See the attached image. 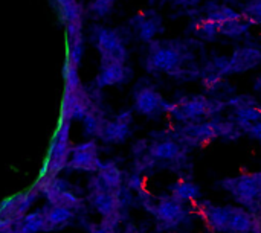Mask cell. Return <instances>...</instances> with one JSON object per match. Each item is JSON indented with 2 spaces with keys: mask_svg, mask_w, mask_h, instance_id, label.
Here are the masks:
<instances>
[{
  "mask_svg": "<svg viewBox=\"0 0 261 233\" xmlns=\"http://www.w3.org/2000/svg\"><path fill=\"white\" fill-rule=\"evenodd\" d=\"M200 47L194 40H153L148 43L144 67L151 75H167L173 79L191 81L200 78L196 63V50Z\"/></svg>",
  "mask_w": 261,
  "mask_h": 233,
  "instance_id": "6da1fadb",
  "label": "cell"
},
{
  "mask_svg": "<svg viewBox=\"0 0 261 233\" xmlns=\"http://www.w3.org/2000/svg\"><path fill=\"white\" fill-rule=\"evenodd\" d=\"M190 151L167 131L154 133L151 139H142L133 147L135 172L142 174L154 168L179 171L187 166Z\"/></svg>",
  "mask_w": 261,
  "mask_h": 233,
  "instance_id": "7a4b0ae2",
  "label": "cell"
},
{
  "mask_svg": "<svg viewBox=\"0 0 261 233\" xmlns=\"http://www.w3.org/2000/svg\"><path fill=\"white\" fill-rule=\"evenodd\" d=\"M167 133L190 150L202 148L217 139L239 140L243 136L242 130L236 125L232 119H222L220 116L203 122L180 124L177 128L170 130Z\"/></svg>",
  "mask_w": 261,
  "mask_h": 233,
  "instance_id": "3957f363",
  "label": "cell"
},
{
  "mask_svg": "<svg viewBox=\"0 0 261 233\" xmlns=\"http://www.w3.org/2000/svg\"><path fill=\"white\" fill-rule=\"evenodd\" d=\"M261 63V50L257 47H239L232 55H216L200 70V79L208 89H214L223 78L245 73Z\"/></svg>",
  "mask_w": 261,
  "mask_h": 233,
  "instance_id": "277c9868",
  "label": "cell"
},
{
  "mask_svg": "<svg viewBox=\"0 0 261 233\" xmlns=\"http://www.w3.org/2000/svg\"><path fill=\"white\" fill-rule=\"evenodd\" d=\"M228 107L225 101L208 98L205 95H185L170 104L168 116L179 124L203 122L220 116Z\"/></svg>",
  "mask_w": 261,
  "mask_h": 233,
  "instance_id": "5b68a950",
  "label": "cell"
},
{
  "mask_svg": "<svg viewBox=\"0 0 261 233\" xmlns=\"http://www.w3.org/2000/svg\"><path fill=\"white\" fill-rule=\"evenodd\" d=\"M139 197L142 198L144 209L156 218V223L162 230H174L190 217L188 205L179 201L170 194L154 198L147 191H144L139 194Z\"/></svg>",
  "mask_w": 261,
  "mask_h": 233,
  "instance_id": "8992f818",
  "label": "cell"
},
{
  "mask_svg": "<svg viewBox=\"0 0 261 233\" xmlns=\"http://www.w3.org/2000/svg\"><path fill=\"white\" fill-rule=\"evenodd\" d=\"M219 185L237 201V205L258 212L261 208V171L226 177Z\"/></svg>",
  "mask_w": 261,
  "mask_h": 233,
  "instance_id": "52a82bcc",
  "label": "cell"
},
{
  "mask_svg": "<svg viewBox=\"0 0 261 233\" xmlns=\"http://www.w3.org/2000/svg\"><path fill=\"white\" fill-rule=\"evenodd\" d=\"M170 104L171 102L167 101L164 95H161V92L148 82L138 84L133 92V108L145 118L156 119L167 114Z\"/></svg>",
  "mask_w": 261,
  "mask_h": 233,
  "instance_id": "ba28073f",
  "label": "cell"
},
{
  "mask_svg": "<svg viewBox=\"0 0 261 233\" xmlns=\"http://www.w3.org/2000/svg\"><path fill=\"white\" fill-rule=\"evenodd\" d=\"M92 41L98 49L101 60H116L127 61L128 52L122 34L116 29L95 26L92 31Z\"/></svg>",
  "mask_w": 261,
  "mask_h": 233,
  "instance_id": "9c48e42d",
  "label": "cell"
},
{
  "mask_svg": "<svg viewBox=\"0 0 261 233\" xmlns=\"http://www.w3.org/2000/svg\"><path fill=\"white\" fill-rule=\"evenodd\" d=\"M70 121L61 119L60 128L55 134V139L52 142V148H50V154H49V160H47V166H46V172L41 177L43 180H52L57 177V174L67 166L70 153H72V147L69 142V131H70Z\"/></svg>",
  "mask_w": 261,
  "mask_h": 233,
  "instance_id": "30bf717a",
  "label": "cell"
},
{
  "mask_svg": "<svg viewBox=\"0 0 261 233\" xmlns=\"http://www.w3.org/2000/svg\"><path fill=\"white\" fill-rule=\"evenodd\" d=\"M130 31L133 32L135 38L142 43H151L164 32V20L159 12L154 9H145L138 12L128 21Z\"/></svg>",
  "mask_w": 261,
  "mask_h": 233,
  "instance_id": "8fae6325",
  "label": "cell"
},
{
  "mask_svg": "<svg viewBox=\"0 0 261 233\" xmlns=\"http://www.w3.org/2000/svg\"><path fill=\"white\" fill-rule=\"evenodd\" d=\"M95 105L89 93L84 90L83 85L76 89H64L63 95V116L61 119L66 121H76L87 114V111Z\"/></svg>",
  "mask_w": 261,
  "mask_h": 233,
  "instance_id": "7c38bea8",
  "label": "cell"
},
{
  "mask_svg": "<svg viewBox=\"0 0 261 233\" xmlns=\"http://www.w3.org/2000/svg\"><path fill=\"white\" fill-rule=\"evenodd\" d=\"M101 163L102 162L99 160L98 145L92 139V140L83 142V143H80V145L72 148L67 166L70 169H75V171H84V172L96 174L99 166H101Z\"/></svg>",
  "mask_w": 261,
  "mask_h": 233,
  "instance_id": "4fadbf2b",
  "label": "cell"
},
{
  "mask_svg": "<svg viewBox=\"0 0 261 233\" xmlns=\"http://www.w3.org/2000/svg\"><path fill=\"white\" fill-rule=\"evenodd\" d=\"M90 201L93 208L102 215V218H110V217H118L121 215V208L124 205L122 200V191H109L102 189L98 186H90Z\"/></svg>",
  "mask_w": 261,
  "mask_h": 233,
  "instance_id": "5bb4252c",
  "label": "cell"
},
{
  "mask_svg": "<svg viewBox=\"0 0 261 233\" xmlns=\"http://www.w3.org/2000/svg\"><path fill=\"white\" fill-rule=\"evenodd\" d=\"M130 69L125 66L124 61H116V60H101L99 72L95 79V85L98 89L110 87V85H118L124 84L130 78Z\"/></svg>",
  "mask_w": 261,
  "mask_h": 233,
  "instance_id": "9a60e30c",
  "label": "cell"
},
{
  "mask_svg": "<svg viewBox=\"0 0 261 233\" xmlns=\"http://www.w3.org/2000/svg\"><path fill=\"white\" fill-rule=\"evenodd\" d=\"M133 113L130 110L119 113L116 118L106 121L99 139L107 143H122L132 133Z\"/></svg>",
  "mask_w": 261,
  "mask_h": 233,
  "instance_id": "2e32d148",
  "label": "cell"
},
{
  "mask_svg": "<svg viewBox=\"0 0 261 233\" xmlns=\"http://www.w3.org/2000/svg\"><path fill=\"white\" fill-rule=\"evenodd\" d=\"M90 186H98L109 191H122L124 189V174L113 162L101 163L95 179Z\"/></svg>",
  "mask_w": 261,
  "mask_h": 233,
  "instance_id": "e0dca14e",
  "label": "cell"
},
{
  "mask_svg": "<svg viewBox=\"0 0 261 233\" xmlns=\"http://www.w3.org/2000/svg\"><path fill=\"white\" fill-rule=\"evenodd\" d=\"M66 31L83 29V8L76 0H54Z\"/></svg>",
  "mask_w": 261,
  "mask_h": 233,
  "instance_id": "ac0fdd59",
  "label": "cell"
},
{
  "mask_svg": "<svg viewBox=\"0 0 261 233\" xmlns=\"http://www.w3.org/2000/svg\"><path fill=\"white\" fill-rule=\"evenodd\" d=\"M168 194L173 195L174 198H177L179 201H182L185 205H193V206L202 197L200 186L187 179H180V180H176L174 183H171L168 186Z\"/></svg>",
  "mask_w": 261,
  "mask_h": 233,
  "instance_id": "d6986e66",
  "label": "cell"
},
{
  "mask_svg": "<svg viewBox=\"0 0 261 233\" xmlns=\"http://www.w3.org/2000/svg\"><path fill=\"white\" fill-rule=\"evenodd\" d=\"M243 14L232 9L231 6L228 5H219V3H208L205 6V18L217 23V24H222L225 21H229V20H236V18H240Z\"/></svg>",
  "mask_w": 261,
  "mask_h": 233,
  "instance_id": "ffe728a7",
  "label": "cell"
},
{
  "mask_svg": "<svg viewBox=\"0 0 261 233\" xmlns=\"http://www.w3.org/2000/svg\"><path fill=\"white\" fill-rule=\"evenodd\" d=\"M190 31L193 35H196L199 40H203V41H214L220 35L219 24L205 17L194 18L190 24Z\"/></svg>",
  "mask_w": 261,
  "mask_h": 233,
  "instance_id": "44dd1931",
  "label": "cell"
},
{
  "mask_svg": "<svg viewBox=\"0 0 261 233\" xmlns=\"http://www.w3.org/2000/svg\"><path fill=\"white\" fill-rule=\"evenodd\" d=\"M83 122H84L86 134L90 136V137H98L99 139L101 131H102L104 124H106V118H104V113L101 111V108L96 104L87 111V114L83 118Z\"/></svg>",
  "mask_w": 261,
  "mask_h": 233,
  "instance_id": "7402d4cb",
  "label": "cell"
},
{
  "mask_svg": "<svg viewBox=\"0 0 261 233\" xmlns=\"http://www.w3.org/2000/svg\"><path fill=\"white\" fill-rule=\"evenodd\" d=\"M17 233H37L46 229V212L38 211L26 214L17 221Z\"/></svg>",
  "mask_w": 261,
  "mask_h": 233,
  "instance_id": "603a6c76",
  "label": "cell"
},
{
  "mask_svg": "<svg viewBox=\"0 0 261 233\" xmlns=\"http://www.w3.org/2000/svg\"><path fill=\"white\" fill-rule=\"evenodd\" d=\"M254 23L246 18L245 15H242L240 18H236V20H229V21H225L222 24H219V34L220 35H225L228 38H239L242 35H245L251 26Z\"/></svg>",
  "mask_w": 261,
  "mask_h": 233,
  "instance_id": "cb8c5ba5",
  "label": "cell"
},
{
  "mask_svg": "<svg viewBox=\"0 0 261 233\" xmlns=\"http://www.w3.org/2000/svg\"><path fill=\"white\" fill-rule=\"evenodd\" d=\"M73 217V211L66 206H50V209L46 212V229L50 230L54 227H58L64 223H67Z\"/></svg>",
  "mask_w": 261,
  "mask_h": 233,
  "instance_id": "d4e9b609",
  "label": "cell"
},
{
  "mask_svg": "<svg viewBox=\"0 0 261 233\" xmlns=\"http://www.w3.org/2000/svg\"><path fill=\"white\" fill-rule=\"evenodd\" d=\"M83 85L78 76V66L66 61L64 66V89H76Z\"/></svg>",
  "mask_w": 261,
  "mask_h": 233,
  "instance_id": "484cf974",
  "label": "cell"
},
{
  "mask_svg": "<svg viewBox=\"0 0 261 233\" xmlns=\"http://www.w3.org/2000/svg\"><path fill=\"white\" fill-rule=\"evenodd\" d=\"M242 14L254 24L261 23V0H249L242 6Z\"/></svg>",
  "mask_w": 261,
  "mask_h": 233,
  "instance_id": "4316f807",
  "label": "cell"
},
{
  "mask_svg": "<svg viewBox=\"0 0 261 233\" xmlns=\"http://www.w3.org/2000/svg\"><path fill=\"white\" fill-rule=\"evenodd\" d=\"M113 3H115V0H93L89 6V11L95 17H104L112 11Z\"/></svg>",
  "mask_w": 261,
  "mask_h": 233,
  "instance_id": "83f0119b",
  "label": "cell"
},
{
  "mask_svg": "<svg viewBox=\"0 0 261 233\" xmlns=\"http://www.w3.org/2000/svg\"><path fill=\"white\" fill-rule=\"evenodd\" d=\"M121 221V215L118 217H110V218H102V223L96 227L92 229L90 233H118L116 227Z\"/></svg>",
  "mask_w": 261,
  "mask_h": 233,
  "instance_id": "f1b7e54d",
  "label": "cell"
},
{
  "mask_svg": "<svg viewBox=\"0 0 261 233\" xmlns=\"http://www.w3.org/2000/svg\"><path fill=\"white\" fill-rule=\"evenodd\" d=\"M162 2H167L173 6H179V8H194L197 6L202 0H162Z\"/></svg>",
  "mask_w": 261,
  "mask_h": 233,
  "instance_id": "f546056e",
  "label": "cell"
},
{
  "mask_svg": "<svg viewBox=\"0 0 261 233\" xmlns=\"http://www.w3.org/2000/svg\"><path fill=\"white\" fill-rule=\"evenodd\" d=\"M121 233H142V232H141V230H139L136 226H133V224H128V226H127V227H125V229H124V230H122Z\"/></svg>",
  "mask_w": 261,
  "mask_h": 233,
  "instance_id": "4dcf8cb0",
  "label": "cell"
},
{
  "mask_svg": "<svg viewBox=\"0 0 261 233\" xmlns=\"http://www.w3.org/2000/svg\"><path fill=\"white\" fill-rule=\"evenodd\" d=\"M258 214H261V208H260V209H258Z\"/></svg>",
  "mask_w": 261,
  "mask_h": 233,
  "instance_id": "1f68e13d",
  "label": "cell"
}]
</instances>
